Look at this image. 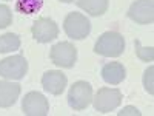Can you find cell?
Segmentation results:
<instances>
[{
  "instance_id": "6da1fadb",
  "label": "cell",
  "mask_w": 154,
  "mask_h": 116,
  "mask_svg": "<svg viewBox=\"0 0 154 116\" xmlns=\"http://www.w3.org/2000/svg\"><path fill=\"white\" fill-rule=\"evenodd\" d=\"M94 51L103 57H119L125 51V39L117 31H106L99 36Z\"/></svg>"
},
{
  "instance_id": "7a4b0ae2",
  "label": "cell",
  "mask_w": 154,
  "mask_h": 116,
  "mask_svg": "<svg viewBox=\"0 0 154 116\" xmlns=\"http://www.w3.org/2000/svg\"><path fill=\"white\" fill-rule=\"evenodd\" d=\"M122 92L119 88H99L96 96L93 98V105L94 110L99 113H109L112 110H116L120 104H122Z\"/></svg>"
},
{
  "instance_id": "3957f363",
  "label": "cell",
  "mask_w": 154,
  "mask_h": 116,
  "mask_svg": "<svg viewBox=\"0 0 154 116\" xmlns=\"http://www.w3.org/2000/svg\"><path fill=\"white\" fill-rule=\"evenodd\" d=\"M93 101V87L86 81H77L71 85L68 92V104L72 110L82 111Z\"/></svg>"
},
{
  "instance_id": "277c9868",
  "label": "cell",
  "mask_w": 154,
  "mask_h": 116,
  "mask_svg": "<svg viewBox=\"0 0 154 116\" xmlns=\"http://www.w3.org/2000/svg\"><path fill=\"white\" fill-rule=\"evenodd\" d=\"M63 30L74 40H82L91 33V22L80 12H69L63 20Z\"/></svg>"
},
{
  "instance_id": "5b68a950",
  "label": "cell",
  "mask_w": 154,
  "mask_h": 116,
  "mask_svg": "<svg viewBox=\"0 0 154 116\" xmlns=\"http://www.w3.org/2000/svg\"><path fill=\"white\" fill-rule=\"evenodd\" d=\"M28 73V62L22 54L9 56L0 60V76L11 81H20Z\"/></svg>"
},
{
  "instance_id": "8992f818",
  "label": "cell",
  "mask_w": 154,
  "mask_h": 116,
  "mask_svg": "<svg viewBox=\"0 0 154 116\" xmlns=\"http://www.w3.org/2000/svg\"><path fill=\"white\" fill-rule=\"evenodd\" d=\"M51 62L60 68H72L77 60V48L71 42H59L49 51Z\"/></svg>"
},
{
  "instance_id": "52a82bcc",
  "label": "cell",
  "mask_w": 154,
  "mask_h": 116,
  "mask_svg": "<svg viewBox=\"0 0 154 116\" xmlns=\"http://www.w3.org/2000/svg\"><path fill=\"white\" fill-rule=\"evenodd\" d=\"M31 33L38 44H48L59 36V25L49 17H40L34 22Z\"/></svg>"
},
{
  "instance_id": "ba28073f",
  "label": "cell",
  "mask_w": 154,
  "mask_h": 116,
  "mask_svg": "<svg viewBox=\"0 0 154 116\" xmlns=\"http://www.w3.org/2000/svg\"><path fill=\"white\" fill-rule=\"evenodd\" d=\"M22 110L28 116H46L49 111L48 99L38 92H29L22 101Z\"/></svg>"
},
{
  "instance_id": "9c48e42d",
  "label": "cell",
  "mask_w": 154,
  "mask_h": 116,
  "mask_svg": "<svg viewBox=\"0 0 154 116\" xmlns=\"http://www.w3.org/2000/svg\"><path fill=\"white\" fill-rule=\"evenodd\" d=\"M128 17L139 25H149L154 20L152 0H136L128 9Z\"/></svg>"
},
{
  "instance_id": "30bf717a",
  "label": "cell",
  "mask_w": 154,
  "mask_h": 116,
  "mask_svg": "<svg viewBox=\"0 0 154 116\" xmlns=\"http://www.w3.org/2000/svg\"><path fill=\"white\" fill-rule=\"evenodd\" d=\"M66 84H68L66 76L59 70H49L42 76V87L49 95H54V96L62 95Z\"/></svg>"
},
{
  "instance_id": "8fae6325",
  "label": "cell",
  "mask_w": 154,
  "mask_h": 116,
  "mask_svg": "<svg viewBox=\"0 0 154 116\" xmlns=\"http://www.w3.org/2000/svg\"><path fill=\"white\" fill-rule=\"evenodd\" d=\"M20 84L9 82V81H0V107L9 108L17 102L20 96Z\"/></svg>"
},
{
  "instance_id": "7c38bea8",
  "label": "cell",
  "mask_w": 154,
  "mask_h": 116,
  "mask_svg": "<svg viewBox=\"0 0 154 116\" xmlns=\"http://www.w3.org/2000/svg\"><path fill=\"white\" fill-rule=\"evenodd\" d=\"M126 77V70L120 62H108L102 67V79L109 85H119Z\"/></svg>"
},
{
  "instance_id": "4fadbf2b",
  "label": "cell",
  "mask_w": 154,
  "mask_h": 116,
  "mask_svg": "<svg viewBox=\"0 0 154 116\" xmlns=\"http://www.w3.org/2000/svg\"><path fill=\"white\" fill-rule=\"evenodd\" d=\"M77 6L93 17H99L108 11L109 0H77Z\"/></svg>"
},
{
  "instance_id": "5bb4252c",
  "label": "cell",
  "mask_w": 154,
  "mask_h": 116,
  "mask_svg": "<svg viewBox=\"0 0 154 116\" xmlns=\"http://www.w3.org/2000/svg\"><path fill=\"white\" fill-rule=\"evenodd\" d=\"M20 37L17 34L6 33L3 36H0V53H11L20 48Z\"/></svg>"
},
{
  "instance_id": "9a60e30c",
  "label": "cell",
  "mask_w": 154,
  "mask_h": 116,
  "mask_svg": "<svg viewBox=\"0 0 154 116\" xmlns=\"http://www.w3.org/2000/svg\"><path fill=\"white\" fill-rule=\"evenodd\" d=\"M43 6V0H17L16 2V11L22 14H34L38 12Z\"/></svg>"
},
{
  "instance_id": "2e32d148",
  "label": "cell",
  "mask_w": 154,
  "mask_h": 116,
  "mask_svg": "<svg viewBox=\"0 0 154 116\" xmlns=\"http://www.w3.org/2000/svg\"><path fill=\"white\" fill-rule=\"evenodd\" d=\"M134 47H136V54L140 60L152 62V59H154V48L152 47H142L139 40H134Z\"/></svg>"
},
{
  "instance_id": "e0dca14e",
  "label": "cell",
  "mask_w": 154,
  "mask_h": 116,
  "mask_svg": "<svg viewBox=\"0 0 154 116\" xmlns=\"http://www.w3.org/2000/svg\"><path fill=\"white\" fill-rule=\"evenodd\" d=\"M12 23V12L8 5H0V30Z\"/></svg>"
},
{
  "instance_id": "ac0fdd59",
  "label": "cell",
  "mask_w": 154,
  "mask_h": 116,
  "mask_svg": "<svg viewBox=\"0 0 154 116\" xmlns=\"http://www.w3.org/2000/svg\"><path fill=\"white\" fill-rule=\"evenodd\" d=\"M152 73H154V67L152 65H149L146 70H145V73H143V87H145V90L149 93V95H152L154 93V85H152Z\"/></svg>"
},
{
  "instance_id": "d6986e66",
  "label": "cell",
  "mask_w": 154,
  "mask_h": 116,
  "mask_svg": "<svg viewBox=\"0 0 154 116\" xmlns=\"http://www.w3.org/2000/svg\"><path fill=\"white\" fill-rule=\"evenodd\" d=\"M120 116H125V114H134V116H140V111L136 108V107H125L122 111H119Z\"/></svg>"
},
{
  "instance_id": "ffe728a7",
  "label": "cell",
  "mask_w": 154,
  "mask_h": 116,
  "mask_svg": "<svg viewBox=\"0 0 154 116\" xmlns=\"http://www.w3.org/2000/svg\"><path fill=\"white\" fill-rule=\"evenodd\" d=\"M59 2H63V3H72L74 0H59Z\"/></svg>"
}]
</instances>
